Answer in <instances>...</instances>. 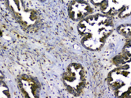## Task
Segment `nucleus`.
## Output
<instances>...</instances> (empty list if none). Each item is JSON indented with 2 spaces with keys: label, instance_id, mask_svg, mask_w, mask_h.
Segmentation results:
<instances>
[{
  "label": "nucleus",
  "instance_id": "nucleus-1",
  "mask_svg": "<svg viewBox=\"0 0 131 98\" xmlns=\"http://www.w3.org/2000/svg\"><path fill=\"white\" fill-rule=\"evenodd\" d=\"M89 24V30L82 36V44L90 40V45L88 49L98 50L102 47L106 39L113 31L114 25L111 17L107 15L97 14L86 16L82 19Z\"/></svg>",
  "mask_w": 131,
  "mask_h": 98
},
{
  "label": "nucleus",
  "instance_id": "nucleus-2",
  "mask_svg": "<svg viewBox=\"0 0 131 98\" xmlns=\"http://www.w3.org/2000/svg\"><path fill=\"white\" fill-rule=\"evenodd\" d=\"M120 1H113V4H111L110 1H102L100 4L101 9L103 13L109 15H115L120 13L125 8L124 5L119 4Z\"/></svg>",
  "mask_w": 131,
  "mask_h": 98
},
{
  "label": "nucleus",
  "instance_id": "nucleus-3",
  "mask_svg": "<svg viewBox=\"0 0 131 98\" xmlns=\"http://www.w3.org/2000/svg\"><path fill=\"white\" fill-rule=\"evenodd\" d=\"M118 31L120 34L128 37L131 34V25H123L118 28Z\"/></svg>",
  "mask_w": 131,
  "mask_h": 98
}]
</instances>
